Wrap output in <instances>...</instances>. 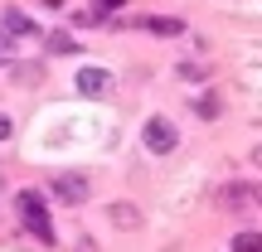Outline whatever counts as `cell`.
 Masks as SVG:
<instances>
[{"label":"cell","mask_w":262,"mask_h":252,"mask_svg":"<svg viewBox=\"0 0 262 252\" xmlns=\"http://www.w3.org/2000/svg\"><path fill=\"white\" fill-rule=\"evenodd\" d=\"M194 112L199 117H219V112H224V102H219L214 93H204V97H194Z\"/></svg>","instance_id":"cell-10"},{"label":"cell","mask_w":262,"mask_h":252,"mask_svg":"<svg viewBox=\"0 0 262 252\" xmlns=\"http://www.w3.org/2000/svg\"><path fill=\"white\" fill-rule=\"evenodd\" d=\"M141 141H146L150 155H170V150L180 146V131H175V122H170V117H150V122L141 126Z\"/></svg>","instance_id":"cell-2"},{"label":"cell","mask_w":262,"mask_h":252,"mask_svg":"<svg viewBox=\"0 0 262 252\" xmlns=\"http://www.w3.org/2000/svg\"><path fill=\"white\" fill-rule=\"evenodd\" d=\"M233 252H262V233H233Z\"/></svg>","instance_id":"cell-9"},{"label":"cell","mask_w":262,"mask_h":252,"mask_svg":"<svg viewBox=\"0 0 262 252\" xmlns=\"http://www.w3.org/2000/svg\"><path fill=\"white\" fill-rule=\"evenodd\" d=\"M107 218H112L117 228H141V214H136V204H112V209H107Z\"/></svg>","instance_id":"cell-7"},{"label":"cell","mask_w":262,"mask_h":252,"mask_svg":"<svg viewBox=\"0 0 262 252\" xmlns=\"http://www.w3.org/2000/svg\"><path fill=\"white\" fill-rule=\"evenodd\" d=\"M54 194L63 199V204H83L88 194H93V185H88V175H54Z\"/></svg>","instance_id":"cell-4"},{"label":"cell","mask_w":262,"mask_h":252,"mask_svg":"<svg viewBox=\"0 0 262 252\" xmlns=\"http://www.w3.org/2000/svg\"><path fill=\"white\" fill-rule=\"evenodd\" d=\"M0 185H5V170H0Z\"/></svg>","instance_id":"cell-17"},{"label":"cell","mask_w":262,"mask_h":252,"mask_svg":"<svg viewBox=\"0 0 262 252\" xmlns=\"http://www.w3.org/2000/svg\"><path fill=\"white\" fill-rule=\"evenodd\" d=\"M10 131H15V126H10V117H0V141H10Z\"/></svg>","instance_id":"cell-14"},{"label":"cell","mask_w":262,"mask_h":252,"mask_svg":"<svg viewBox=\"0 0 262 252\" xmlns=\"http://www.w3.org/2000/svg\"><path fill=\"white\" fill-rule=\"evenodd\" d=\"M204 73H209L204 63H180V78H204Z\"/></svg>","instance_id":"cell-12"},{"label":"cell","mask_w":262,"mask_h":252,"mask_svg":"<svg viewBox=\"0 0 262 252\" xmlns=\"http://www.w3.org/2000/svg\"><path fill=\"white\" fill-rule=\"evenodd\" d=\"M112 87V73L107 68H78V93L83 97H102Z\"/></svg>","instance_id":"cell-5"},{"label":"cell","mask_w":262,"mask_h":252,"mask_svg":"<svg viewBox=\"0 0 262 252\" xmlns=\"http://www.w3.org/2000/svg\"><path fill=\"white\" fill-rule=\"evenodd\" d=\"M97 5V15H107V10H122V0H93Z\"/></svg>","instance_id":"cell-13"},{"label":"cell","mask_w":262,"mask_h":252,"mask_svg":"<svg viewBox=\"0 0 262 252\" xmlns=\"http://www.w3.org/2000/svg\"><path fill=\"white\" fill-rule=\"evenodd\" d=\"M253 204H262V185H257V189H253Z\"/></svg>","instance_id":"cell-16"},{"label":"cell","mask_w":262,"mask_h":252,"mask_svg":"<svg viewBox=\"0 0 262 252\" xmlns=\"http://www.w3.org/2000/svg\"><path fill=\"white\" fill-rule=\"evenodd\" d=\"M15 214H19V223L29 228V233L39 238L44 247H54L58 243V233H54V218H49V209H44V194L39 189H19L15 194Z\"/></svg>","instance_id":"cell-1"},{"label":"cell","mask_w":262,"mask_h":252,"mask_svg":"<svg viewBox=\"0 0 262 252\" xmlns=\"http://www.w3.org/2000/svg\"><path fill=\"white\" fill-rule=\"evenodd\" d=\"M0 39H5V44H19V39H39V25L25 15V10H5V15H0Z\"/></svg>","instance_id":"cell-3"},{"label":"cell","mask_w":262,"mask_h":252,"mask_svg":"<svg viewBox=\"0 0 262 252\" xmlns=\"http://www.w3.org/2000/svg\"><path fill=\"white\" fill-rule=\"evenodd\" d=\"M44 49L49 54H73V39L68 34H44Z\"/></svg>","instance_id":"cell-11"},{"label":"cell","mask_w":262,"mask_h":252,"mask_svg":"<svg viewBox=\"0 0 262 252\" xmlns=\"http://www.w3.org/2000/svg\"><path fill=\"white\" fill-rule=\"evenodd\" d=\"M131 25L150 29V34H185V19H175V15H136Z\"/></svg>","instance_id":"cell-6"},{"label":"cell","mask_w":262,"mask_h":252,"mask_svg":"<svg viewBox=\"0 0 262 252\" xmlns=\"http://www.w3.org/2000/svg\"><path fill=\"white\" fill-rule=\"evenodd\" d=\"M224 204L233 209V214H243V209L253 204V189H248V185H228V189H224Z\"/></svg>","instance_id":"cell-8"},{"label":"cell","mask_w":262,"mask_h":252,"mask_svg":"<svg viewBox=\"0 0 262 252\" xmlns=\"http://www.w3.org/2000/svg\"><path fill=\"white\" fill-rule=\"evenodd\" d=\"M253 165H262V146H257V150H253Z\"/></svg>","instance_id":"cell-15"}]
</instances>
